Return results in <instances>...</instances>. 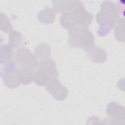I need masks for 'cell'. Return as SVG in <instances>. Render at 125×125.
Masks as SVG:
<instances>
[{
    "label": "cell",
    "mask_w": 125,
    "mask_h": 125,
    "mask_svg": "<svg viewBox=\"0 0 125 125\" xmlns=\"http://www.w3.org/2000/svg\"><path fill=\"white\" fill-rule=\"evenodd\" d=\"M93 20V15L85 9L82 1L72 0L68 11L62 14L60 23L68 30L77 27H88Z\"/></svg>",
    "instance_id": "cell-1"
},
{
    "label": "cell",
    "mask_w": 125,
    "mask_h": 125,
    "mask_svg": "<svg viewBox=\"0 0 125 125\" xmlns=\"http://www.w3.org/2000/svg\"><path fill=\"white\" fill-rule=\"evenodd\" d=\"M101 8L96 16V21L100 26L97 33L100 36H104L113 28L120 17L118 8L114 2L104 1Z\"/></svg>",
    "instance_id": "cell-2"
},
{
    "label": "cell",
    "mask_w": 125,
    "mask_h": 125,
    "mask_svg": "<svg viewBox=\"0 0 125 125\" xmlns=\"http://www.w3.org/2000/svg\"><path fill=\"white\" fill-rule=\"evenodd\" d=\"M59 72L55 61L50 57L38 62L33 72V81L39 86H45L51 81L58 78Z\"/></svg>",
    "instance_id": "cell-3"
},
{
    "label": "cell",
    "mask_w": 125,
    "mask_h": 125,
    "mask_svg": "<svg viewBox=\"0 0 125 125\" xmlns=\"http://www.w3.org/2000/svg\"><path fill=\"white\" fill-rule=\"evenodd\" d=\"M69 45L87 51L95 45V37L88 27H77L68 30Z\"/></svg>",
    "instance_id": "cell-4"
},
{
    "label": "cell",
    "mask_w": 125,
    "mask_h": 125,
    "mask_svg": "<svg viewBox=\"0 0 125 125\" xmlns=\"http://www.w3.org/2000/svg\"><path fill=\"white\" fill-rule=\"evenodd\" d=\"M14 61L16 66L33 71L36 69L39 62L34 54L31 52L28 49L23 47L16 52L14 55Z\"/></svg>",
    "instance_id": "cell-5"
},
{
    "label": "cell",
    "mask_w": 125,
    "mask_h": 125,
    "mask_svg": "<svg viewBox=\"0 0 125 125\" xmlns=\"http://www.w3.org/2000/svg\"><path fill=\"white\" fill-rule=\"evenodd\" d=\"M1 67V76L5 85L10 88H15L20 85L16 73V65L14 61L5 62ZM2 64V63H1Z\"/></svg>",
    "instance_id": "cell-6"
},
{
    "label": "cell",
    "mask_w": 125,
    "mask_h": 125,
    "mask_svg": "<svg viewBox=\"0 0 125 125\" xmlns=\"http://www.w3.org/2000/svg\"><path fill=\"white\" fill-rule=\"evenodd\" d=\"M45 88L53 98L58 101H62L68 96L67 88L61 83L58 78L49 82L45 85Z\"/></svg>",
    "instance_id": "cell-7"
},
{
    "label": "cell",
    "mask_w": 125,
    "mask_h": 125,
    "mask_svg": "<svg viewBox=\"0 0 125 125\" xmlns=\"http://www.w3.org/2000/svg\"><path fill=\"white\" fill-rule=\"evenodd\" d=\"M106 114L111 121H125V108L116 102H111L106 106Z\"/></svg>",
    "instance_id": "cell-8"
},
{
    "label": "cell",
    "mask_w": 125,
    "mask_h": 125,
    "mask_svg": "<svg viewBox=\"0 0 125 125\" xmlns=\"http://www.w3.org/2000/svg\"><path fill=\"white\" fill-rule=\"evenodd\" d=\"M86 52L88 58L96 63L104 62L107 59V54L105 51L95 44L88 50Z\"/></svg>",
    "instance_id": "cell-9"
},
{
    "label": "cell",
    "mask_w": 125,
    "mask_h": 125,
    "mask_svg": "<svg viewBox=\"0 0 125 125\" xmlns=\"http://www.w3.org/2000/svg\"><path fill=\"white\" fill-rule=\"evenodd\" d=\"M34 71L16 66V73L20 83L27 85L33 81Z\"/></svg>",
    "instance_id": "cell-10"
},
{
    "label": "cell",
    "mask_w": 125,
    "mask_h": 125,
    "mask_svg": "<svg viewBox=\"0 0 125 125\" xmlns=\"http://www.w3.org/2000/svg\"><path fill=\"white\" fill-rule=\"evenodd\" d=\"M56 14V12L53 7H46L38 13V18L41 22L45 24H49L54 22Z\"/></svg>",
    "instance_id": "cell-11"
},
{
    "label": "cell",
    "mask_w": 125,
    "mask_h": 125,
    "mask_svg": "<svg viewBox=\"0 0 125 125\" xmlns=\"http://www.w3.org/2000/svg\"><path fill=\"white\" fill-rule=\"evenodd\" d=\"M51 53L50 46L45 42L41 43L36 46L34 50V55L38 61L50 57Z\"/></svg>",
    "instance_id": "cell-12"
},
{
    "label": "cell",
    "mask_w": 125,
    "mask_h": 125,
    "mask_svg": "<svg viewBox=\"0 0 125 125\" xmlns=\"http://www.w3.org/2000/svg\"><path fill=\"white\" fill-rule=\"evenodd\" d=\"M8 44L14 49H19L22 48V36L17 31L13 30L9 34Z\"/></svg>",
    "instance_id": "cell-13"
},
{
    "label": "cell",
    "mask_w": 125,
    "mask_h": 125,
    "mask_svg": "<svg viewBox=\"0 0 125 125\" xmlns=\"http://www.w3.org/2000/svg\"><path fill=\"white\" fill-rule=\"evenodd\" d=\"M14 49L8 44L1 46L0 50V63L10 61L14 56Z\"/></svg>",
    "instance_id": "cell-14"
},
{
    "label": "cell",
    "mask_w": 125,
    "mask_h": 125,
    "mask_svg": "<svg viewBox=\"0 0 125 125\" xmlns=\"http://www.w3.org/2000/svg\"><path fill=\"white\" fill-rule=\"evenodd\" d=\"M114 29V35L116 39L120 41L124 42L125 40V21L124 19L119 18L115 24Z\"/></svg>",
    "instance_id": "cell-15"
},
{
    "label": "cell",
    "mask_w": 125,
    "mask_h": 125,
    "mask_svg": "<svg viewBox=\"0 0 125 125\" xmlns=\"http://www.w3.org/2000/svg\"><path fill=\"white\" fill-rule=\"evenodd\" d=\"M52 2L55 11L62 14L68 11L71 3V0H53Z\"/></svg>",
    "instance_id": "cell-16"
},
{
    "label": "cell",
    "mask_w": 125,
    "mask_h": 125,
    "mask_svg": "<svg viewBox=\"0 0 125 125\" xmlns=\"http://www.w3.org/2000/svg\"><path fill=\"white\" fill-rule=\"evenodd\" d=\"M0 30L4 33H9L13 31V26L9 21L7 16L2 13H0Z\"/></svg>",
    "instance_id": "cell-17"
}]
</instances>
